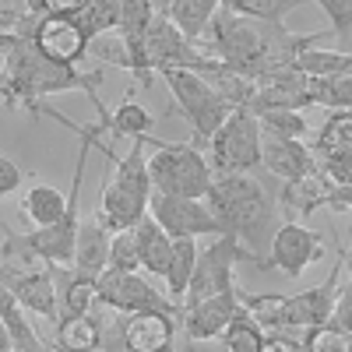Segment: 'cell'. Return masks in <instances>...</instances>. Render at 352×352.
<instances>
[{
  "label": "cell",
  "instance_id": "6da1fadb",
  "mask_svg": "<svg viewBox=\"0 0 352 352\" xmlns=\"http://www.w3.org/2000/svg\"><path fill=\"white\" fill-rule=\"evenodd\" d=\"M324 39L328 32H289V28L272 21H254V18L219 11L208 25V32L197 39V46L208 43V56H215V60H222L226 67L247 78H257L268 67L296 64V56L307 46Z\"/></svg>",
  "mask_w": 352,
  "mask_h": 352
},
{
  "label": "cell",
  "instance_id": "7a4b0ae2",
  "mask_svg": "<svg viewBox=\"0 0 352 352\" xmlns=\"http://www.w3.org/2000/svg\"><path fill=\"white\" fill-rule=\"evenodd\" d=\"M102 71H78L71 64H53L36 50L32 39H11L0 50V99L11 109L32 113L39 109V99L56 92H88V99H99Z\"/></svg>",
  "mask_w": 352,
  "mask_h": 352
},
{
  "label": "cell",
  "instance_id": "3957f363",
  "mask_svg": "<svg viewBox=\"0 0 352 352\" xmlns=\"http://www.w3.org/2000/svg\"><path fill=\"white\" fill-rule=\"evenodd\" d=\"M215 222L222 232H232L254 257L261 268V254L272 247L278 232V204H272L268 190H264L250 173H215V180L204 194Z\"/></svg>",
  "mask_w": 352,
  "mask_h": 352
},
{
  "label": "cell",
  "instance_id": "277c9868",
  "mask_svg": "<svg viewBox=\"0 0 352 352\" xmlns=\"http://www.w3.org/2000/svg\"><path fill=\"white\" fill-rule=\"evenodd\" d=\"M116 169L109 184L102 187L99 201V226L109 232L134 229L148 215V197H152V176H148V159H144V141H131L127 155L113 159Z\"/></svg>",
  "mask_w": 352,
  "mask_h": 352
},
{
  "label": "cell",
  "instance_id": "5b68a950",
  "mask_svg": "<svg viewBox=\"0 0 352 352\" xmlns=\"http://www.w3.org/2000/svg\"><path fill=\"white\" fill-rule=\"evenodd\" d=\"M144 144L159 148L148 159V176H152L155 194H169V197H204L208 194L215 169L194 144H187V141L169 144V141H155V138H144Z\"/></svg>",
  "mask_w": 352,
  "mask_h": 352
},
{
  "label": "cell",
  "instance_id": "8992f818",
  "mask_svg": "<svg viewBox=\"0 0 352 352\" xmlns=\"http://www.w3.org/2000/svg\"><path fill=\"white\" fill-rule=\"evenodd\" d=\"M159 74L169 85L173 102L180 106V113L190 120L197 141H212V134L229 120L232 106L201 74H194V71H159Z\"/></svg>",
  "mask_w": 352,
  "mask_h": 352
},
{
  "label": "cell",
  "instance_id": "52a82bcc",
  "mask_svg": "<svg viewBox=\"0 0 352 352\" xmlns=\"http://www.w3.org/2000/svg\"><path fill=\"white\" fill-rule=\"evenodd\" d=\"M236 261H254L257 264V257L232 236V232H222V236H215L212 247L197 250V268H194V278L187 285L184 307L236 289Z\"/></svg>",
  "mask_w": 352,
  "mask_h": 352
},
{
  "label": "cell",
  "instance_id": "ba28073f",
  "mask_svg": "<svg viewBox=\"0 0 352 352\" xmlns=\"http://www.w3.org/2000/svg\"><path fill=\"white\" fill-rule=\"evenodd\" d=\"M212 169L215 173H254L261 166V124L250 109H232L229 120L212 134Z\"/></svg>",
  "mask_w": 352,
  "mask_h": 352
},
{
  "label": "cell",
  "instance_id": "9c48e42d",
  "mask_svg": "<svg viewBox=\"0 0 352 352\" xmlns=\"http://www.w3.org/2000/svg\"><path fill=\"white\" fill-rule=\"evenodd\" d=\"M96 292H99V303L116 310V314H141V310H159L180 320L184 307L173 303L162 289H155L141 272H116L106 268L96 278Z\"/></svg>",
  "mask_w": 352,
  "mask_h": 352
},
{
  "label": "cell",
  "instance_id": "30bf717a",
  "mask_svg": "<svg viewBox=\"0 0 352 352\" xmlns=\"http://www.w3.org/2000/svg\"><path fill=\"white\" fill-rule=\"evenodd\" d=\"M144 53H148V67L159 71H194L204 74L208 64L215 56H208L197 43H190L180 28L169 21L166 11H155L152 25H148V36H144Z\"/></svg>",
  "mask_w": 352,
  "mask_h": 352
},
{
  "label": "cell",
  "instance_id": "8fae6325",
  "mask_svg": "<svg viewBox=\"0 0 352 352\" xmlns=\"http://www.w3.org/2000/svg\"><path fill=\"white\" fill-rule=\"evenodd\" d=\"M155 18L152 0H120V21H116V32H120V53L116 50H99L102 60L120 64L134 74L138 85L152 81V67H148V53H144V36H148V25Z\"/></svg>",
  "mask_w": 352,
  "mask_h": 352
},
{
  "label": "cell",
  "instance_id": "7c38bea8",
  "mask_svg": "<svg viewBox=\"0 0 352 352\" xmlns=\"http://www.w3.org/2000/svg\"><path fill=\"white\" fill-rule=\"evenodd\" d=\"M0 285L11 289V296L25 307V314H36L46 320H60V296L50 264H18L0 257Z\"/></svg>",
  "mask_w": 352,
  "mask_h": 352
},
{
  "label": "cell",
  "instance_id": "4fadbf2b",
  "mask_svg": "<svg viewBox=\"0 0 352 352\" xmlns=\"http://www.w3.org/2000/svg\"><path fill=\"white\" fill-rule=\"evenodd\" d=\"M345 257L349 250L338 247V257L331 264L328 278L314 285V289H303L296 296H285V310H282V328H292V331H307V328H317V324H328L331 314H335V300H338V285H342V272H345Z\"/></svg>",
  "mask_w": 352,
  "mask_h": 352
},
{
  "label": "cell",
  "instance_id": "5bb4252c",
  "mask_svg": "<svg viewBox=\"0 0 352 352\" xmlns=\"http://www.w3.org/2000/svg\"><path fill=\"white\" fill-rule=\"evenodd\" d=\"M148 215L169 232L173 240H197L204 232L222 236V226L215 222L212 208L204 197H169V194H155L148 197Z\"/></svg>",
  "mask_w": 352,
  "mask_h": 352
},
{
  "label": "cell",
  "instance_id": "9a60e30c",
  "mask_svg": "<svg viewBox=\"0 0 352 352\" xmlns=\"http://www.w3.org/2000/svg\"><path fill=\"white\" fill-rule=\"evenodd\" d=\"M320 254H324V243H320L317 232L307 229L303 222L285 219L278 226V232H275L272 247H268V257L261 261V272L275 268V272H282L289 278H300Z\"/></svg>",
  "mask_w": 352,
  "mask_h": 352
},
{
  "label": "cell",
  "instance_id": "2e32d148",
  "mask_svg": "<svg viewBox=\"0 0 352 352\" xmlns=\"http://www.w3.org/2000/svg\"><path fill=\"white\" fill-rule=\"evenodd\" d=\"M307 85L310 78L296 67V64H282V67H268L254 78V99H250V113H264V109H310L307 99Z\"/></svg>",
  "mask_w": 352,
  "mask_h": 352
},
{
  "label": "cell",
  "instance_id": "e0dca14e",
  "mask_svg": "<svg viewBox=\"0 0 352 352\" xmlns=\"http://www.w3.org/2000/svg\"><path fill=\"white\" fill-rule=\"evenodd\" d=\"M32 43H36V50L46 56V60L71 64V67L81 60L88 50H92V39L85 36V28L74 18H67V14H46L36 25Z\"/></svg>",
  "mask_w": 352,
  "mask_h": 352
},
{
  "label": "cell",
  "instance_id": "ac0fdd59",
  "mask_svg": "<svg viewBox=\"0 0 352 352\" xmlns=\"http://www.w3.org/2000/svg\"><path fill=\"white\" fill-rule=\"evenodd\" d=\"M240 314H243V310H240V300H236V289H229V292H219V296H208V300H201V303L184 307L180 324H184L187 338H194V342H212V338H222V331H226Z\"/></svg>",
  "mask_w": 352,
  "mask_h": 352
},
{
  "label": "cell",
  "instance_id": "d6986e66",
  "mask_svg": "<svg viewBox=\"0 0 352 352\" xmlns=\"http://www.w3.org/2000/svg\"><path fill=\"white\" fill-rule=\"evenodd\" d=\"M261 166L268 169L278 180L292 184L300 176L314 173L317 169V159H314V148L307 141H296V138H278V134H264L261 131Z\"/></svg>",
  "mask_w": 352,
  "mask_h": 352
},
{
  "label": "cell",
  "instance_id": "ffe728a7",
  "mask_svg": "<svg viewBox=\"0 0 352 352\" xmlns=\"http://www.w3.org/2000/svg\"><path fill=\"white\" fill-rule=\"evenodd\" d=\"M120 335H124L127 352H162L176 338V317L159 314V310L127 314L120 320Z\"/></svg>",
  "mask_w": 352,
  "mask_h": 352
},
{
  "label": "cell",
  "instance_id": "44dd1931",
  "mask_svg": "<svg viewBox=\"0 0 352 352\" xmlns=\"http://www.w3.org/2000/svg\"><path fill=\"white\" fill-rule=\"evenodd\" d=\"M331 190H335V184H331L328 176L320 173V166H317L314 173H307V176H300V180L285 184L278 204L285 208V215H289L292 222H303V219H310L317 208H328Z\"/></svg>",
  "mask_w": 352,
  "mask_h": 352
},
{
  "label": "cell",
  "instance_id": "7402d4cb",
  "mask_svg": "<svg viewBox=\"0 0 352 352\" xmlns=\"http://www.w3.org/2000/svg\"><path fill=\"white\" fill-rule=\"evenodd\" d=\"M99 307L88 314H64V320H56V338L53 345L60 352H96L102 349V317Z\"/></svg>",
  "mask_w": 352,
  "mask_h": 352
},
{
  "label": "cell",
  "instance_id": "603a6c76",
  "mask_svg": "<svg viewBox=\"0 0 352 352\" xmlns=\"http://www.w3.org/2000/svg\"><path fill=\"white\" fill-rule=\"evenodd\" d=\"M71 268L88 278H99L109 268V229H102L99 222H81Z\"/></svg>",
  "mask_w": 352,
  "mask_h": 352
},
{
  "label": "cell",
  "instance_id": "cb8c5ba5",
  "mask_svg": "<svg viewBox=\"0 0 352 352\" xmlns=\"http://www.w3.org/2000/svg\"><path fill=\"white\" fill-rule=\"evenodd\" d=\"M134 236H138V254H141V272L166 278L169 261H173V236H169V232H166L152 215H144V219L134 226Z\"/></svg>",
  "mask_w": 352,
  "mask_h": 352
},
{
  "label": "cell",
  "instance_id": "d4e9b609",
  "mask_svg": "<svg viewBox=\"0 0 352 352\" xmlns=\"http://www.w3.org/2000/svg\"><path fill=\"white\" fill-rule=\"evenodd\" d=\"M50 272H53V278H56L60 317H64V314H88V310H96V303H99L96 278L78 275L71 264H50Z\"/></svg>",
  "mask_w": 352,
  "mask_h": 352
},
{
  "label": "cell",
  "instance_id": "484cf974",
  "mask_svg": "<svg viewBox=\"0 0 352 352\" xmlns=\"http://www.w3.org/2000/svg\"><path fill=\"white\" fill-rule=\"evenodd\" d=\"M162 11L169 14V21L180 28L190 43H197L204 32H208L212 18L222 11V0H169Z\"/></svg>",
  "mask_w": 352,
  "mask_h": 352
},
{
  "label": "cell",
  "instance_id": "4316f807",
  "mask_svg": "<svg viewBox=\"0 0 352 352\" xmlns=\"http://www.w3.org/2000/svg\"><path fill=\"white\" fill-rule=\"evenodd\" d=\"M21 215L32 222V229H46V226H56L64 215H67V197L56 190V187H46V184H36L21 197Z\"/></svg>",
  "mask_w": 352,
  "mask_h": 352
},
{
  "label": "cell",
  "instance_id": "83f0119b",
  "mask_svg": "<svg viewBox=\"0 0 352 352\" xmlns=\"http://www.w3.org/2000/svg\"><path fill=\"white\" fill-rule=\"evenodd\" d=\"M314 159H328V155H342L352 152V113L349 109H331L328 120L320 124V131L314 134Z\"/></svg>",
  "mask_w": 352,
  "mask_h": 352
},
{
  "label": "cell",
  "instance_id": "f1b7e54d",
  "mask_svg": "<svg viewBox=\"0 0 352 352\" xmlns=\"http://www.w3.org/2000/svg\"><path fill=\"white\" fill-rule=\"evenodd\" d=\"M236 300H240L243 317H250L261 331H282L285 296H278V292H247L236 285Z\"/></svg>",
  "mask_w": 352,
  "mask_h": 352
},
{
  "label": "cell",
  "instance_id": "f546056e",
  "mask_svg": "<svg viewBox=\"0 0 352 352\" xmlns=\"http://www.w3.org/2000/svg\"><path fill=\"white\" fill-rule=\"evenodd\" d=\"M296 67L307 78H335V74H349L352 71V53L349 50H331L324 43H314L296 56Z\"/></svg>",
  "mask_w": 352,
  "mask_h": 352
},
{
  "label": "cell",
  "instance_id": "4dcf8cb0",
  "mask_svg": "<svg viewBox=\"0 0 352 352\" xmlns=\"http://www.w3.org/2000/svg\"><path fill=\"white\" fill-rule=\"evenodd\" d=\"M197 268V240H173V261H169V272H166V289H169V300L184 307L187 296V285L194 278Z\"/></svg>",
  "mask_w": 352,
  "mask_h": 352
},
{
  "label": "cell",
  "instance_id": "1f68e13d",
  "mask_svg": "<svg viewBox=\"0 0 352 352\" xmlns=\"http://www.w3.org/2000/svg\"><path fill=\"white\" fill-rule=\"evenodd\" d=\"M307 99H310V106L349 109L352 113V71L349 74H335V78H310Z\"/></svg>",
  "mask_w": 352,
  "mask_h": 352
},
{
  "label": "cell",
  "instance_id": "d6a6232c",
  "mask_svg": "<svg viewBox=\"0 0 352 352\" xmlns=\"http://www.w3.org/2000/svg\"><path fill=\"white\" fill-rule=\"evenodd\" d=\"M303 4H310V0H222V11L240 14V18H254V21L282 25L285 14H292Z\"/></svg>",
  "mask_w": 352,
  "mask_h": 352
},
{
  "label": "cell",
  "instance_id": "836d02e7",
  "mask_svg": "<svg viewBox=\"0 0 352 352\" xmlns=\"http://www.w3.org/2000/svg\"><path fill=\"white\" fill-rule=\"evenodd\" d=\"M74 21L85 28L88 39L113 32L116 21H120V0H85V8L74 14Z\"/></svg>",
  "mask_w": 352,
  "mask_h": 352
},
{
  "label": "cell",
  "instance_id": "e575fe53",
  "mask_svg": "<svg viewBox=\"0 0 352 352\" xmlns=\"http://www.w3.org/2000/svg\"><path fill=\"white\" fill-rule=\"evenodd\" d=\"M257 124L264 134H278V138H296V141H307L310 138V124L303 120L300 109H264V113H254Z\"/></svg>",
  "mask_w": 352,
  "mask_h": 352
},
{
  "label": "cell",
  "instance_id": "d590c367",
  "mask_svg": "<svg viewBox=\"0 0 352 352\" xmlns=\"http://www.w3.org/2000/svg\"><path fill=\"white\" fill-rule=\"evenodd\" d=\"M303 352H352V331L338 324H317L303 331Z\"/></svg>",
  "mask_w": 352,
  "mask_h": 352
},
{
  "label": "cell",
  "instance_id": "8d00e7d4",
  "mask_svg": "<svg viewBox=\"0 0 352 352\" xmlns=\"http://www.w3.org/2000/svg\"><path fill=\"white\" fill-rule=\"evenodd\" d=\"M109 268H116V272H141V254H138L134 229L109 232Z\"/></svg>",
  "mask_w": 352,
  "mask_h": 352
},
{
  "label": "cell",
  "instance_id": "74e56055",
  "mask_svg": "<svg viewBox=\"0 0 352 352\" xmlns=\"http://www.w3.org/2000/svg\"><path fill=\"white\" fill-rule=\"evenodd\" d=\"M261 338H264V331L254 324L250 317H243V314L222 331L226 352H257V349H261Z\"/></svg>",
  "mask_w": 352,
  "mask_h": 352
},
{
  "label": "cell",
  "instance_id": "f35d334b",
  "mask_svg": "<svg viewBox=\"0 0 352 352\" xmlns=\"http://www.w3.org/2000/svg\"><path fill=\"white\" fill-rule=\"evenodd\" d=\"M310 4L324 8V14L331 21V36L345 39L352 32V0H310Z\"/></svg>",
  "mask_w": 352,
  "mask_h": 352
},
{
  "label": "cell",
  "instance_id": "ab89813d",
  "mask_svg": "<svg viewBox=\"0 0 352 352\" xmlns=\"http://www.w3.org/2000/svg\"><path fill=\"white\" fill-rule=\"evenodd\" d=\"M345 268H349V278L338 285V300H335V314H331V324L352 331V250L345 257Z\"/></svg>",
  "mask_w": 352,
  "mask_h": 352
},
{
  "label": "cell",
  "instance_id": "60d3db41",
  "mask_svg": "<svg viewBox=\"0 0 352 352\" xmlns=\"http://www.w3.org/2000/svg\"><path fill=\"white\" fill-rule=\"evenodd\" d=\"M317 166H320V173H324L335 187H349V184H352V152L317 159Z\"/></svg>",
  "mask_w": 352,
  "mask_h": 352
},
{
  "label": "cell",
  "instance_id": "b9f144b4",
  "mask_svg": "<svg viewBox=\"0 0 352 352\" xmlns=\"http://www.w3.org/2000/svg\"><path fill=\"white\" fill-rule=\"evenodd\" d=\"M21 169L8 159V155H0V197H8V194H14L18 187H21Z\"/></svg>",
  "mask_w": 352,
  "mask_h": 352
},
{
  "label": "cell",
  "instance_id": "7bdbcfd3",
  "mask_svg": "<svg viewBox=\"0 0 352 352\" xmlns=\"http://www.w3.org/2000/svg\"><path fill=\"white\" fill-rule=\"evenodd\" d=\"M328 212H335V215L352 212V184H349V187H335V190H331V197H328Z\"/></svg>",
  "mask_w": 352,
  "mask_h": 352
},
{
  "label": "cell",
  "instance_id": "ee69618b",
  "mask_svg": "<svg viewBox=\"0 0 352 352\" xmlns=\"http://www.w3.org/2000/svg\"><path fill=\"white\" fill-rule=\"evenodd\" d=\"M0 352H11V331L4 324V317H0Z\"/></svg>",
  "mask_w": 352,
  "mask_h": 352
},
{
  "label": "cell",
  "instance_id": "f6af8a7d",
  "mask_svg": "<svg viewBox=\"0 0 352 352\" xmlns=\"http://www.w3.org/2000/svg\"><path fill=\"white\" fill-rule=\"evenodd\" d=\"M162 352H176V345H169V349H162Z\"/></svg>",
  "mask_w": 352,
  "mask_h": 352
},
{
  "label": "cell",
  "instance_id": "bcb514c9",
  "mask_svg": "<svg viewBox=\"0 0 352 352\" xmlns=\"http://www.w3.org/2000/svg\"><path fill=\"white\" fill-rule=\"evenodd\" d=\"M349 53H352V32H349Z\"/></svg>",
  "mask_w": 352,
  "mask_h": 352
}]
</instances>
